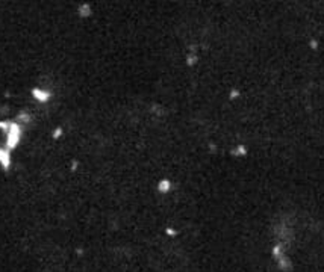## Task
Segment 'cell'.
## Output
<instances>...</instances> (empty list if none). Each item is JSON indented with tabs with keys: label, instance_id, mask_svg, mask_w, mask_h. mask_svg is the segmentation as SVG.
<instances>
[{
	"label": "cell",
	"instance_id": "cell-1",
	"mask_svg": "<svg viewBox=\"0 0 324 272\" xmlns=\"http://www.w3.org/2000/svg\"><path fill=\"white\" fill-rule=\"evenodd\" d=\"M0 162L3 164V167H8V164H9V158H8V153H5L3 150H0Z\"/></svg>",
	"mask_w": 324,
	"mask_h": 272
}]
</instances>
